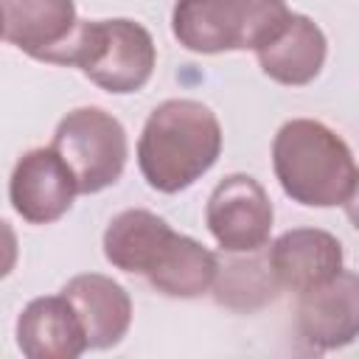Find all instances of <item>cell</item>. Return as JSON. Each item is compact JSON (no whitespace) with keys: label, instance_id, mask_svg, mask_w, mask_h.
<instances>
[{"label":"cell","instance_id":"obj_2","mask_svg":"<svg viewBox=\"0 0 359 359\" xmlns=\"http://www.w3.org/2000/svg\"><path fill=\"white\" fill-rule=\"evenodd\" d=\"M272 168L283 194L309 208L342 205L359 174L348 143L311 118H292L278 129Z\"/></svg>","mask_w":359,"mask_h":359},{"label":"cell","instance_id":"obj_4","mask_svg":"<svg viewBox=\"0 0 359 359\" xmlns=\"http://www.w3.org/2000/svg\"><path fill=\"white\" fill-rule=\"evenodd\" d=\"M286 0H177L171 31L194 53L258 50L289 20Z\"/></svg>","mask_w":359,"mask_h":359},{"label":"cell","instance_id":"obj_13","mask_svg":"<svg viewBox=\"0 0 359 359\" xmlns=\"http://www.w3.org/2000/svg\"><path fill=\"white\" fill-rule=\"evenodd\" d=\"M261 70L286 87H300L317 79L325 62V34L306 14H289L283 28L255 50Z\"/></svg>","mask_w":359,"mask_h":359},{"label":"cell","instance_id":"obj_7","mask_svg":"<svg viewBox=\"0 0 359 359\" xmlns=\"http://www.w3.org/2000/svg\"><path fill=\"white\" fill-rule=\"evenodd\" d=\"M76 194V174L53 146L25 151L8 180L11 205L28 224H50L62 219Z\"/></svg>","mask_w":359,"mask_h":359},{"label":"cell","instance_id":"obj_8","mask_svg":"<svg viewBox=\"0 0 359 359\" xmlns=\"http://www.w3.org/2000/svg\"><path fill=\"white\" fill-rule=\"evenodd\" d=\"M297 334L309 348L334 351L359 337V272H339L297 300Z\"/></svg>","mask_w":359,"mask_h":359},{"label":"cell","instance_id":"obj_5","mask_svg":"<svg viewBox=\"0 0 359 359\" xmlns=\"http://www.w3.org/2000/svg\"><path fill=\"white\" fill-rule=\"evenodd\" d=\"M73 168L79 194H98L118 182L126 165V129L101 107H79L67 112L50 143Z\"/></svg>","mask_w":359,"mask_h":359},{"label":"cell","instance_id":"obj_12","mask_svg":"<svg viewBox=\"0 0 359 359\" xmlns=\"http://www.w3.org/2000/svg\"><path fill=\"white\" fill-rule=\"evenodd\" d=\"M62 294L76 309L87 342L95 351L118 345L132 323V300L121 283H115L107 275L84 272L65 283Z\"/></svg>","mask_w":359,"mask_h":359},{"label":"cell","instance_id":"obj_14","mask_svg":"<svg viewBox=\"0 0 359 359\" xmlns=\"http://www.w3.org/2000/svg\"><path fill=\"white\" fill-rule=\"evenodd\" d=\"M171 238L174 230L165 219L143 208H129L107 224L104 255L121 272L149 275L160 261L163 250L171 244Z\"/></svg>","mask_w":359,"mask_h":359},{"label":"cell","instance_id":"obj_6","mask_svg":"<svg viewBox=\"0 0 359 359\" xmlns=\"http://www.w3.org/2000/svg\"><path fill=\"white\" fill-rule=\"evenodd\" d=\"M272 202L250 174L224 177L208 196L205 222L224 252H252L269 241Z\"/></svg>","mask_w":359,"mask_h":359},{"label":"cell","instance_id":"obj_16","mask_svg":"<svg viewBox=\"0 0 359 359\" xmlns=\"http://www.w3.org/2000/svg\"><path fill=\"white\" fill-rule=\"evenodd\" d=\"M255 252L258 250H252L250 258H233L224 266H219V275L213 280V294L222 306L250 311L275 300L280 283L272 275L269 255L261 258Z\"/></svg>","mask_w":359,"mask_h":359},{"label":"cell","instance_id":"obj_17","mask_svg":"<svg viewBox=\"0 0 359 359\" xmlns=\"http://www.w3.org/2000/svg\"><path fill=\"white\" fill-rule=\"evenodd\" d=\"M342 205H345V216H348V222L359 230V174H356V182H353V188H351V194H348V199H345Z\"/></svg>","mask_w":359,"mask_h":359},{"label":"cell","instance_id":"obj_15","mask_svg":"<svg viewBox=\"0 0 359 359\" xmlns=\"http://www.w3.org/2000/svg\"><path fill=\"white\" fill-rule=\"evenodd\" d=\"M219 275L216 255L196 238L174 233L171 244L163 250L154 269L146 275L149 283L168 297H199L213 286Z\"/></svg>","mask_w":359,"mask_h":359},{"label":"cell","instance_id":"obj_10","mask_svg":"<svg viewBox=\"0 0 359 359\" xmlns=\"http://www.w3.org/2000/svg\"><path fill=\"white\" fill-rule=\"evenodd\" d=\"M269 266L283 289L303 294L342 272V244L328 230L294 227L272 241Z\"/></svg>","mask_w":359,"mask_h":359},{"label":"cell","instance_id":"obj_9","mask_svg":"<svg viewBox=\"0 0 359 359\" xmlns=\"http://www.w3.org/2000/svg\"><path fill=\"white\" fill-rule=\"evenodd\" d=\"M3 39L22 53L56 65L79 28L73 0H0Z\"/></svg>","mask_w":359,"mask_h":359},{"label":"cell","instance_id":"obj_1","mask_svg":"<svg viewBox=\"0 0 359 359\" xmlns=\"http://www.w3.org/2000/svg\"><path fill=\"white\" fill-rule=\"evenodd\" d=\"M222 151V126L210 107L194 98H168L151 109L137 140L143 180L163 194L194 185Z\"/></svg>","mask_w":359,"mask_h":359},{"label":"cell","instance_id":"obj_3","mask_svg":"<svg viewBox=\"0 0 359 359\" xmlns=\"http://www.w3.org/2000/svg\"><path fill=\"white\" fill-rule=\"evenodd\" d=\"M157 48L135 20H81L56 65L79 67L107 93H137L154 73Z\"/></svg>","mask_w":359,"mask_h":359},{"label":"cell","instance_id":"obj_11","mask_svg":"<svg viewBox=\"0 0 359 359\" xmlns=\"http://www.w3.org/2000/svg\"><path fill=\"white\" fill-rule=\"evenodd\" d=\"M17 345L28 359H76L90 342L65 294L34 297L17 320Z\"/></svg>","mask_w":359,"mask_h":359}]
</instances>
